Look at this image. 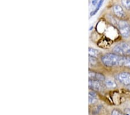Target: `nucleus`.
Listing matches in <instances>:
<instances>
[{"mask_svg": "<svg viewBox=\"0 0 130 115\" xmlns=\"http://www.w3.org/2000/svg\"><path fill=\"white\" fill-rule=\"evenodd\" d=\"M113 12L115 15L117 17L120 19H123L125 17V14L124 10L123 8L120 5H115L113 8Z\"/></svg>", "mask_w": 130, "mask_h": 115, "instance_id": "6", "label": "nucleus"}, {"mask_svg": "<svg viewBox=\"0 0 130 115\" xmlns=\"http://www.w3.org/2000/svg\"><path fill=\"white\" fill-rule=\"evenodd\" d=\"M122 66L127 67L130 68V57L129 56H124L123 59Z\"/></svg>", "mask_w": 130, "mask_h": 115, "instance_id": "11", "label": "nucleus"}, {"mask_svg": "<svg viewBox=\"0 0 130 115\" xmlns=\"http://www.w3.org/2000/svg\"><path fill=\"white\" fill-rule=\"evenodd\" d=\"M99 1V0H93V1H92V4H93V5L95 6L97 4H98Z\"/></svg>", "mask_w": 130, "mask_h": 115, "instance_id": "17", "label": "nucleus"}, {"mask_svg": "<svg viewBox=\"0 0 130 115\" xmlns=\"http://www.w3.org/2000/svg\"><path fill=\"white\" fill-rule=\"evenodd\" d=\"M124 113L125 115H130V109H125L124 111Z\"/></svg>", "mask_w": 130, "mask_h": 115, "instance_id": "16", "label": "nucleus"}, {"mask_svg": "<svg viewBox=\"0 0 130 115\" xmlns=\"http://www.w3.org/2000/svg\"><path fill=\"white\" fill-rule=\"evenodd\" d=\"M89 56H93V57L97 58L98 56L100 55V51L98 50L93 48L90 47L89 49Z\"/></svg>", "mask_w": 130, "mask_h": 115, "instance_id": "9", "label": "nucleus"}, {"mask_svg": "<svg viewBox=\"0 0 130 115\" xmlns=\"http://www.w3.org/2000/svg\"><path fill=\"white\" fill-rule=\"evenodd\" d=\"M103 2H104V0H100L99 3H98V5H97V8H95V10H93V12H91V14H90V15H91V16H93V15H95L96 13H97V12L98 11V10L100 9V8H101V7L102 4H103Z\"/></svg>", "mask_w": 130, "mask_h": 115, "instance_id": "13", "label": "nucleus"}, {"mask_svg": "<svg viewBox=\"0 0 130 115\" xmlns=\"http://www.w3.org/2000/svg\"><path fill=\"white\" fill-rule=\"evenodd\" d=\"M89 62L91 65H93V66L95 65L97 63V58L95 57H93V56H89Z\"/></svg>", "mask_w": 130, "mask_h": 115, "instance_id": "14", "label": "nucleus"}, {"mask_svg": "<svg viewBox=\"0 0 130 115\" xmlns=\"http://www.w3.org/2000/svg\"><path fill=\"white\" fill-rule=\"evenodd\" d=\"M117 27L121 35L124 38H128L130 36V26L127 22L120 20L117 23Z\"/></svg>", "mask_w": 130, "mask_h": 115, "instance_id": "3", "label": "nucleus"}, {"mask_svg": "<svg viewBox=\"0 0 130 115\" xmlns=\"http://www.w3.org/2000/svg\"><path fill=\"white\" fill-rule=\"evenodd\" d=\"M101 81L89 80V88L93 91H101L102 90V85Z\"/></svg>", "mask_w": 130, "mask_h": 115, "instance_id": "7", "label": "nucleus"}, {"mask_svg": "<svg viewBox=\"0 0 130 115\" xmlns=\"http://www.w3.org/2000/svg\"><path fill=\"white\" fill-rule=\"evenodd\" d=\"M105 85L109 88H115L117 87V84L114 81L108 80L105 81Z\"/></svg>", "mask_w": 130, "mask_h": 115, "instance_id": "10", "label": "nucleus"}, {"mask_svg": "<svg viewBox=\"0 0 130 115\" xmlns=\"http://www.w3.org/2000/svg\"><path fill=\"white\" fill-rule=\"evenodd\" d=\"M117 80L120 83L125 86H128L130 84V73L124 72L117 75Z\"/></svg>", "mask_w": 130, "mask_h": 115, "instance_id": "4", "label": "nucleus"}, {"mask_svg": "<svg viewBox=\"0 0 130 115\" xmlns=\"http://www.w3.org/2000/svg\"><path fill=\"white\" fill-rule=\"evenodd\" d=\"M89 102L90 104H94L97 101V94L94 91H90L89 92Z\"/></svg>", "mask_w": 130, "mask_h": 115, "instance_id": "8", "label": "nucleus"}, {"mask_svg": "<svg viewBox=\"0 0 130 115\" xmlns=\"http://www.w3.org/2000/svg\"><path fill=\"white\" fill-rule=\"evenodd\" d=\"M113 53L117 55L128 56L130 55V44L123 42L116 45L113 49Z\"/></svg>", "mask_w": 130, "mask_h": 115, "instance_id": "2", "label": "nucleus"}, {"mask_svg": "<svg viewBox=\"0 0 130 115\" xmlns=\"http://www.w3.org/2000/svg\"><path fill=\"white\" fill-rule=\"evenodd\" d=\"M124 57L115 53L106 54L102 56L101 61L107 67L122 66Z\"/></svg>", "mask_w": 130, "mask_h": 115, "instance_id": "1", "label": "nucleus"}, {"mask_svg": "<svg viewBox=\"0 0 130 115\" xmlns=\"http://www.w3.org/2000/svg\"><path fill=\"white\" fill-rule=\"evenodd\" d=\"M127 88L129 90H130V84L129 85H128V86H127Z\"/></svg>", "mask_w": 130, "mask_h": 115, "instance_id": "18", "label": "nucleus"}, {"mask_svg": "<svg viewBox=\"0 0 130 115\" xmlns=\"http://www.w3.org/2000/svg\"><path fill=\"white\" fill-rule=\"evenodd\" d=\"M111 115H125L124 112L120 111V110L117 109H115L112 111L111 113Z\"/></svg>", "mask_w": 130, "mask_h": 115, "instance_id": "15", "label": "nucleus"}, {"mask_svg": "<svg viewBox=\"0 0 130 115\" xmlns=\"http://www.w3.org/2000/svg\"><path fill=\"white\" fill-rule=\"evenodd\" d=\"M121 4L127 10H130V0H121Z\"/></svg>", "mask_w": 130, "mask_h": 115, "instance_id": "12", "label": "nucleus"}, {"mask_svg": "<svg viewBox=\"0 0 130 115\" xmlns=\"http://www.w3.org/2000/svg\"><path fill=\"white\" fill-rule=\"evenodd\" d=\"M89 80L104 81L105 80V77L101 73L89 70Z\"/></svg>", "mask_w": 130, "mask_h": 115, "instance_id": "5", "label": "nucleus"}]
</instances>
